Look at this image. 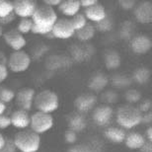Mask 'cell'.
Wrapping results in <instances>:
<instances>
[{
    "label": "cell",
    "instance_id": "cell-1",
    "mask_svg": "<svg viewBox=\"0 0 152 152\" xmlns=\"http://www.w3.org/2000/svg\"><path fill=\"white\" fill-rule=\"evenodd\" d=\"M14 144L21 152H37L41 146L39 134L32 129H22L14 135Z\"/></svg>",
    "mask_w": 152,
    "mask_h": 152
},
{
    "label": "cell",
    "instance_id": "cell-2",
    "mask_svg": "<svg viewBox=\"0 0 152 152\" xmlns=\"http://www.w3.org/2000/svg\"><path fill=\"white\" fill-rule=\"evenodd\" d=\"M140 111L134 106L124 105L117 112V121L121 129H130L141 123Z\"/></svg>",
    "mask_w": 152,
    "mask_h": 152
},
{
    "label": "cell",
    "instance_id": "cell-3",
    "mask_svg": "<svg viewBox=\"0 0 152 152\" xmlns=\"http://www.w3.org/2000/svg\"><path fill=\"white\" fill-rule=\"evenodd\" d=\"M31 19L36 26L45 29H53V26L57 20V14L53 7H50L45 3H38Z\"/></svg>",
    "mask_w": 152,
    "mask_h": 152
},
{
    "label": "cell",
    "instance_id": "cell-4",
    "mask_svg": "<svg viewBox=\"0 0 152 152\" xmlns=\"http://www.w3.org/2000/svg\"><path fill=\"white\" fill-rule=\"evenodd\" d=\"M35 107L39 112L50 114L59 107V97L53 90L45 89L35 95Z\"/></svg>",
    "mask_w": 152,
    "mask_h": 152
},
{
    "label": "cell",
    "instance_id": "cell-5",
    "mask_svg": "<svg viewBox=\"0 0 152 152\" xmlns=\"http://www.w3.org/2000/svg\"><path fill=\"white\" fill-rule=\"evenodd\" d=\"M53 118L50 114L44 112H36L30 117V126L34 132L41 134L51 129L53 126Z\"/></svg>",
    "mask_w": 152,
    "mask_h": 152
},
{
    "label": "cell",
    "instance_id": "cell-6",
    "mask_svg": "<svg viewBox=\"0 0 152 152\" xmlns=\"http://www.w3.org/2000/svg\"><path fill=\"white\" fill-rule=\"evenodd\" d=\"M31 56L24 50L13 51L8 57L7 68L15 73H20L28 70L31 65Z\"/></svg>",
    "mask_w": 152,
    "mask_h": 152
},
{
    "label": "cell",
    "instance_id": "cell-7",
    "mask_svg": "<svg viewBox=\"0 0 152 152\" xmlns=\"http://www.w3.org/2000/svg\"><path fill=\"white\" fill-rule=\"evenodd\" d=\"M51 34L54 38L60 39H66L71 38L75 34L73 26L70 22V19H57L51 29Z\"/></svg>",
    "mask_w": 152,
    "mask_h": 152
},
{
    "label": "cell",
    "instance_id": "cell-8",
    "mask_svg": "<svg viewBox=\"0 0 152 152\" xmlns=\"http://www.w3.org/2000/svg\"><path fill=\"white\" fill-rule=\"evenodd\" d=\"M13 13L20 18H31L38 5L34 0H15L12 1Z\"/></svg>",
    "mask_w": 152,
    "mask_h": 152
},
{
    "label": "cell",
    "instance_id": "cell-9",
    "mask_svg": "<svg viewBox=\"0 0 152 152\" xmlns=\"http://www.w3.org/2000/svg\"><path fill=\"white\" fill-rule=\"evenodd\" d=\"M35 90L31 87H23L18 91L17 94H15L16 104L19 106L21 110L29 111L32 109L33 103L35 98Z\"/></svg>",
    "mask_w": 152,
    "mask_h": 152
},
{
    "label": "cell",
    "instance_id": "cell-10",
    "mask_svg": "<svg viewBox=\"0 0 152 152\" xmlns=\"http://www.w3.org/2000/svg\"><path fill=\"white\" fill-rule=\"evenodd\" d=\"M5 39V42L9 47L16 51V50H22V48L25 47L27 44V41L24 35L18 31L17 29L10 30V31L6 32L3 35Z\"/></svg>",
    "mask_w": 152,
    "mask_h": 152
},
{
    "label": "cell",
    "instance_id": "cell-11",
    "mask_svg": "<svg viewBox=\"0 0 152 152\" xmlns=\"http://www.w3.org/2000/svg\"><path fill=\"white\" fill-rule=\"evenodd\" d=\"M113 117V109L109 105H100L93 112V121L100 126H106L110 123Z\"/></svg>",
    "mask_w": 152,
    "mask_h": 152
},
{
    "label": "cell",
    "instance_id": "cell-12",
    "mask_svg": "<svg viewBox=\"0 0 152 152\" xmlns=\"http://www.w3.org/2000/svg\"><path fill=\"white\" fill-rule=\"evenodd\" d=\"M96 103H97V99L95 96L89 93H84L79 95L75 99L74 105L79 113L82 114V113H87V112L92 110L95 107Z\"/></svg>",
    "mask_w": 152,
    "mask_h": 152
},
{
    "label": "cell",
    "instance_id": "cell-13",
    "mask_svg": "<svg viewBox=\"0 0 152 152\" xmlns=\"http://www.w3.org/2000/svg\"><path fill=\"white\" fill-rule=\"evenodd\" d=\"M134 16L138 22L150 24L152 22V4L151 1H142L136 5Z\"/></svg>",
    "mask_w": 152,
    "mask_h": 152
},
{
    "label": "cell",
    "instance_id": "cell-14",
    "mask_svg": "<svg viewBox=\"0 0 152 152\" xmlns=\"http://www.w3.org/2000/svg\"><path fill=\"white\" fill-rule=\"evenodd\" d=\"M84 16L87 20L99 23L107 18V13H106V9L104 6L101 3L97 2L93 6L85 9Z\"/></svg>",
    "mask_w": 152,
    "mask_h": 152
},
{
    "label": "cell",
    "instance_id": "cell-15",
    "mask_svg": "<svg viewBox=\"0 0 152 152\" xmlns=\"http://www.w3.org/2000/svg\"><path fill=\"white\" fill-rule=\"evenodd\" d=\"M152 42L149 37L146 35H139L132 42V48L135 53L144 54L151 50Z\"/></svg>",
    "mask_w": 152,
    "mask_h": 152
},
{
    "label": "cell",
    "instance_id": "cell-16",
    "mask_svg": "<svg viewBox=\"0 0 152 152\" xmlns=\"http://www.w3.org/2000/svg\"><path fill=\"white\" fill-rule=\"evenodd\" d=\"M11 124L17 129H24L30 126V115L24 110H16L11 114Z\"/></svg>",
    "mask_w": 152,
    "mask_h": 152
},
{
    "label": "cell",
    "instance_id": "cell-17",
    "mask_svg": "<svg viewBox=\"0 0 152 152\" xmlns=\"http://www.w3.org/2000/svg\"><path fill=\"white\" fill-rule=\"evenodd\" d=\"M58 7H59V11L63 15L73 17L74 15L79 13L81 6L79 0H61Z\"/></svg>",
    "mask_w": 152,
    "mask_h": 152
},
{
    "label": "cell",
    "instance_id": "cell-18",
    "mask_svg": "<svg viewBox=\"0 0 152 152\" xmlns=\"http://www.w3.org/2000/svg\"><path fill=\"white\" fill-rule=\"evenodd\" d=\"M67 124L69 129L73 130L75 132L83 130L86 126L85 118L79 112H73L67 115Z\"/></svg>",
    "mask_w": 152,
    "mask_h": 152
},
{
    "label": "cell",
    "instance_id": "cell-19",
    "mask_svg": "<svg viewBox=\"0 0 152 152\" xmlns=\"http://www.w3.org/2000/svg\"><path fill=\"white\" fill-rule=\"evenodd\" d=\"M145 137L141 133L132 132L127 133L124 138V143L126 146L129 149H140L142 145L145 143Z\"/></svg>",
    "mask_w": 152,
    "mask_h": 152
},
{
    "label": "cell",
    "instance_id": "cell-20",
    "mask_svg": "<svg viewBox=\"0 0 152 152\" xmlns=\"http://www.w3.org/2000/svg\"><path fill=\"white\" fill-rule=\"evenodd\" d=\"M126 135V133L124 132V129L117 126H111L106 129L105 132L106 138L111 142H114V143H121V142L124 141Z\"/></svg>",
    "mask_w": 152,
    "mask_h": 152
},
{
    "label": "cell",
    "instance_id": "cell-21",
    "mask_svg": "<svg viewBox=\"0 0 152 152\" xmlns=\"http://www.w3.org/2000/svg\"><path fill=\"white\" fill-rule=\"evenodd\" d=\"M107 84H108V78L104 74L96 73L90 79L88 86L94 91H101L104 89Z\"/></svg>",
    "mask_w": 152,
    "mask_h": 152
},
{
    "label": "cell",
    "instance_id": "cell-22",
    "mask_svg": "<svg viewBox=\"0 0 152 152\" xmlns=\"http://www.w3.org/2000/svg\"><path fill=\"white\" fill-rule=\"evenodd\" d=\"M150 70L146 67H139L134 71L133 77L134 80L139 84L147 83V81L150 79Z\"/></svg>",
    "mask_w": 152,
    "mask_h": 152
},
{
    "label": "cell",
    "instance_id": "cell-23",
    "mask_svg": "<svg viewBox=\"0 0 152 152\" xmlns=\"http://www.w3.org/2000/svg\"><path fill=\"white\" fill-rule=\"evenodd\" d=\"M76 35H77V38L81 41H89L93 37L94 34H95V28H94L93 25H89L87 24L84 28H82L79 31H76Z\"/></svg>",
    "mask_w": 152,
    "mask_h": 152
},
{
    "label": "cell",
    "instance_id": "cell-24",
    "mask_svg": "<svg viewBox=\"0 0 152 152\" xmlns=\"http://www.w3.org/2000/svg\"><path fill=\"white\" fill-rule=\"evenodd\" d=\"M105 62L108 68H117L121 63V57L115 50H112L106 54Z\"/></svg>",
    "mask_w": 152,
    "mask_h": 152
},
{
    "label": "cell",
    "instance_id": "cell-25",
    "mask_svg": "<svg viewBox=\"0 0 152 152\" xmlns=\"http://www.w3.org/2000/svg\"><path fill=\"white\" fill-rule=\"evenodd\" d=\"M70 22L73 26L74 31H79L82 28H84L87 25V19L85 18L84 14L82 13H77L72 17V19H70Z\"/></svg>",
    "mask_w": 152,
    "mask_h": 152
},
{
    "label": "cell",
    "instance_id": "cell-26",
    "mask_svg": "<svg viewBox=\"0 0 152 152\" xmlns=\"http://www.w3.org/2000/svg\"><path fill=\"white\" fill-rule=\"evenodd\" d=\"M32 27H33V21L31 18H21V20L18 23L17 30L22 35H25L32 31Z\"/></svg>",
    "mask_w": 152,
    "mask_h": 152
},
{
    "label": "cell",
    "instance_id": "cell-27",
    "mask_svg": "<svg viewBox=\"0 0 152 152\" xmlns=\"http://www.w3.org/2000/svg\"><path fill=\"white\" fill-rule=\"evenodd\" d=\"M15 99V93L13 90H11L10 88L7 87H2L0 88V101L3 103H9L13 101Z\"/></svg>",
    "mask_w": 152,
    "mask_h": 152
},
{
    "label": "cell",
    "instance_id": "cell-28",
    "mask_svg": "<svg viewBox=\"0 0 152 152\" xmlns=\"http://www.w3.org/2000/svg\"><path fill=\"white\" fill-rule=\"evenodd\" d=\"M13 12V5L12 1L8 0H0V18L8 16Z\"/></svg>",
    "mask_w": 152,
    "mask_h": 152
},
{
    "label": "cell",
    "instance_id": "cell-29",
    "mask_svg": "<svg viewBox=\"0 0 152 152\" xmlns=\"http://www.w3.org/2000/svg\"><path fill=\"white\" fill-rule=\"evenodd\" d=\"M126 99L130 103H136V102L140 101L141 94L139 93L137 90L130 89L126 92Z\"/></svg>",
    "mask_w": 152,
    "mask_h": 152
},
{
    "label": "cell",
    "instance_id": "cell-30",
    "mask_svg": "<svg viewBox=\"0 0 152 152\" xmlns=\"http://www.w3.org/2000/svg\"><path fill=\"white\" fill-rule=\"evenodd\" d=\"M151 106L152 103L150 101V99H144L139 103L137 109L140 111L141 114H144V113H148V112H151Z\"/></svg>",
    "mask_w": 152,
    "mask_h": 152
},
{
    "label": "cell",
    "instance_id": "cell-31",
    "mask_svg": "<svg viewBox=\"0 0 152 152\" xmlns=\"http://www.w3.org/2000/svg\"><path fill=\"white\" fill-rule=\"evenodd\" d=\"M76 132H73L71 129H66L65 132H64V140L67 142V143H70V144H73L75 143L76 141Z\"/></svg>",
    "mask_w": 152,
    "mask_h": 152
},
{
    "label": "cell",
    "instance_id": "cell-32",
    "mask_svg": "<svg viewBox=\"0 0 152 152\" xmlns=\"http://www.w3.org/2000/svg\"><path fill=\"white\" fill-rule=\"evenodd\" d=\"M17 148L15 146L14 141L13 140H6L5 144L1 149H0V152H16Z\"/></svg>",
    "mask_w": 152,
    "mask_h": 152
},
{
    "label": "cell",
    "instance_id": "cell-33",
    "mask_svg": "<svg viewBox=\"0 0 152 152\" xmlns=\"http://www.w3.org/2000/svg\"><path fill=\"white\" fill-rule=\"evenodd\" d=\"M67 152H92V151H91L89 147L84 144H76L69 148Z\"/></svg>",
    "mask_w": 152,
    "mask_h": 152
},
{
    "label": "cell",
    "instance_id": "cell-34",
    "mask_svg": "<svg viewBox=\"0 0 152 152\" xmlns=\"http://www.w3.org/2000/svg\"><path fill=\"white\" fill-rule=\"evenodd\" d=\"M11 126V120L9 115H0V129H5Z\"/></svg>",
    "mask_w": 152,
    "mask_h": 152
},
{
    "label": "cell",
    "instance_id": "cell-35",
    "mask_svg": "<svg viewBox=\"0 0 152 152\" xmlns=\"http://www.w3.org/2000/svg\"><path fill=\"white\" fill-rule=\"evenodd\" d=\"M120 6L121 8H124V10H129V9L133 8L136 5V2L134 0H121L120 2Z\"/></svg>",
    "mask_w": 152,
    "mask_h": 152
},
{
    "label": "cell",
    "instance_id": "cell-36",
    "mask_svg": "<svg viewBox=\"0 0 152 152\" xmlns=\"http://www.w3.org/2000/svg\"><path fill=\"white\" fill-rule=\"evenodd\" d=\"M8 76V68L7 66L3 63H0V83H2L3 81L7 78Z\"/></svg>",
    "mask_w": 152,
    "mask_h": 152
},
{
    "label": "cell",
    "instance_id": "cell-37",
    "mask_svg": "<svg viewBox=\"0 0 152 152\" xmlns=\"http://www.w3.org/2000/svg\"><path fill=\"white\" fill-rule=\"evenodd\" d=\"M98 25H99L98 28L101 30V31H108V30L111 29V27H110L111 26V23L107 20V18H106V19H104L103 21H101V22H99Z\"/></svg>",
    "mask_w": 152,
    "mask_h": 152
},
{
    "label": "cell",
    "instance_id": "cell-38",
    "mask_svg": "<svg viewBox=\"0 0 152 152\" xmlns=\"http://www.w3.org/2000/svg\"><path fill=\"white\" fill-rule=\"evenodd\" d=\"M15 17H16V15H15L13 12H12L11 14H9L8 16L6 17H3V18H0V23L1 24H9L10 22H12V21H14Z\"/></svg>",
    "mask_w": 152,
    "mask_h": 152
},
{
    "label": "cell",
    "instance_id": "cell-39",
    "mask_svg": "<svg viewBox=\"0 0 152 152\" xmlns=\"http://www.w3.org/2000/svg\"><path fill=\"white\" fill-rule=\"evenodd\" d=\"M152 121V114L151 112H148V113H144L141 115V123L144 124H150Z\"/></svg>",
    "mask_w": 152,
    "mask_h": 152
},
{
    "label": "cell",
    "instance_id": "cell-40",
    "mask_svg": "<svg viewBox=\"0 0 152 152\" xmlns=\"http://www.w3.org/2000/svg\"><path fill=\"white\" fill-rule=\"evenodd\" d=\"M97 2H98V1H96V0H81V1H80V6L86 9L88 7H91V6H93L94 4H96Z\"/></svg>",
    "mask_w": 152,
    "mask_h": 152
},
{
    "label": "cell",
    "instance_id": "cell-41",
    "mask_svg": "<svg viewBox=\"0 0 152 152\" xmlns=\"http://www.w3.org/2000/svg\"><path fill=\"white\" fill-rule=\"evenodd\" d=\"M139 150L140 152H152V141H145Z\"/></svg>",
    "mask_w": 152,
    "mask_h": 152
},
{
    "label": "cell",
    "instance_id": "cell-42",
    "mask_svg": "<svg viewBox=\"0 0 152 152\" xmlns=\"http://www.w3.org/2000/svg\"><path fill=\"white\" fill-rule=\"evenodd\" d=\"M60 2H61V0H44V1H42V3H45V4L50 6V7H53V6H58L60 4Z\"/></svg>",
    "mask_w": 152,
    "mask_h": 152
},
{
    "label": "cell",
    "instance_id": "cell-43",
    "mask_svg": "<svg viewBox=\"0 0 152 152\" xmlns=\"http://www.w3.org/2000/svg\"><path fill=\"white\" fill-rule=\"evenodd\" d=\"M146 136H147L148 141H152V126H148V129H146Z\"/></svg>",
    "mask_w": 152,
    "mask_h": 152
},
{
    "label": "cell",
    "instance_id": "cell-44",
    "mask_svg": "<svg viewBox=\"0 0 152 152\" xmlns=\"http://www.w3.org/2000/svg\"><path fill=\"white\" fill-rule=\"evenodd\" d=\"M6 111V104L0 101V115H3Z\"/></svg>",
    "mask_w": 152,
    "mask_h": 152
},
{
    "label": "cell",
    "instance_id": "cell-45",
    "mask_svg": "<svg viewBox=\"0 0 152 152\" xmlns=\"http://www.w3.org/2000/svg\"><path fill=\"white\" fill-rule=\"evenodd\" d=\"M5 141H6V139L4 137V135H2V133H0V149H1L3 146H4Z\"/></svg>",
    "mask_w": 152,
    "mask_h": 152
},
{
    "label": "cell",
    "instance_id": "cell-46",
    "mask_svg": "<svg viewBox=\"0 0 152 152\" xmlns=\"http://www.w3.org/2000/svg\"><path fill=\"white\" fill-rule=\"evenodd\" d=\"M2 35H3V31H2V27L0 26V38L2 37Z\"/></svg>",
    "mask_w": 152,
    "mask_h": 152
}]
</instances>
